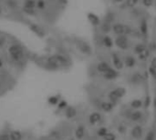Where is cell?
<instances>
[{
    "instance_id": "cell-1",
    "label": "cell",
    "mask_w": 156,
    "mask_h": 140,
    "mask_svg": "<svg viewBox=\"0 0 156 140\" xmlns=\"http://www.w3.org/2000/svg\"><path fill=\"white\" fill-rule=\"evenodd\" d=\"M8 53L10 56V59L13 63H21L25 58V49L19 43L11 44L8 48Z\"/></svg>"
},
{
    "instance_id": "cell-2",
    "label": "cell",
    "mask_w": 156,
    "mask_h": 140,
    "mask_svg": "<svg viewBox=\"0 0 156 140\" xmlns=\"http://www.w3.org/2000/svg\"><path fill=\"white\" fill-rule=\"evenodd\" d=\"M44 67L48 70H51V71H55V70H59L61 67L59 64V61L56 57V55H50L47 56L44 60Z\"/></svg>"
},
{
    "instance_id": "cell-3",
    "label": "cell",
    "mask_w": 156,
    "mask_h": 140,
    "mask_svg": "<svg viewBox=\"0 0 156 140\" xmlns=\"http://www.w3.org/2000/svg\"><path fill=\"white\" fill-rule=\"evenodd\" d=\"M111 30L113 31V33L120 36V35H130L133 32L132 28H130L129 25L121 24V23H115L111 25Z\"/></svg>"
},
{
    "instance_id": "cell-4",
    "label": "cell",
    "mask_w": 156,
    "mask_h": 140,
    "mask_svg": "<svg viewBox=\"0 0 156 140\" xmlns=\"http://www.w3.org/2000/svg\"><path fill=\"white\" fill-rule=\"evenodd\" d=\"M125 94H126V89L122 86H119L110 92L109 98L112 103H114V102H116L117 100H119L121 97H123Z\"/></svg>"
},
{
    "instance_id": "cell-5",
    "label": "cell",
    "mask_w": 156,
    "mask_h": 140,
    "mask_svg": "<svg viewBox=\"0 0 156 140\" xmlns=\"http://www.w3.org/2000/svg\"><path fill=\"white\" fill-rule=\"evenodd\" d=\"M76 47L80 53L86 56H90L92 54V49L89 43H87L84 40H77L76 41Z\"/></svg>"
},
{
    "instance_id": "cell-6",
    "label": "cell",
    "mask_w": 156,
    "mask_h": 140,
    "mask_svg": "<svg viewBox=\"0 0 156 140\" xmlns=\"http://www.w3.org/2000/svg\"><path fill=\"white\" fill-rule=\"evenodd\" d=\"M115 45L121 50H127L129 48V41L125 35H120L116 37Z\"/></svg>"
},
{
    "instance_id": "cell-7",
    "label": "cell",
    "mask_w": 156,
    "mask_h": 140,
    "mask_svg": "<svg viewBox=\"0 0 156 140\" xmlns=\"http://www.w3.org/2000/svg\"><path fill=\"white\" fill-rule=\"evenodd\" d=\"M28 28L33 32L34 34H36L37 36L39 37H44L46 36V30L43 28L41 25L36 23H29L28 24Z\"/></svg>"
},
{
    "instance_id": "cell-8",
    "label": "cell",
    "mask_w": 156,
    "mask_h": 140,
    "mask_svg": "<svg viewBox=\"0 0 156 140\" xmlns=\"http://www.w3.org/2000/svg\"><path fill=\"white\" fill-rule=\"evenodd\" d=\"M56 55V57H57V59L59 61V64L60 65V67H67L70 64V58L68 57L67 55L65 54H62V53H57L55 54Z\"/></svg>"
},
{
    "instance_id": "cell-9",
    "label": "cell",
    "mask_w": 156,
    "mask_h": 140,
    "mask_svg": "<svg viewBox=\"0 0 156 140\" xmlns=\"http://www.w3.org/2000/svg\"><path fill=\"white\" fill-rule=\"evenodd\" d=\"M111 61H112V64H113V67L115 69L117 70H121L124 67V63L123 61L121 59V57L118 56L117 54L113 53L111 56Z\"/></svg>"
},
{
    "instance_id": "cell-10",
    "label": "cell",
    "mask_w": 156,
    "mask_h": 140,
    "mask_svg": "<svg viewBox=\"0 0 156 140\" xmlns=\"http://www.w3.org/2000/svg\"><path fill=\"white\" fill-rule=\"evenodd\" d=\"M103 75V78L107 80H113L115 78H117L118 76H119V72H118V70L115 69V68H112L110 67L108 71H106Z\"/></svg>"
},
{
    "instance_id": "cell-11",
    "label": "cell",
    "mask_w": 156,
    "mask_h": 140,
    "mask_svg": "<svg viewBox=\"0 0 156 140\" xmlns=\"http://www.w3.org/2000/svg\"><path fill=\"white\" fill-rule=\"evenodd\" d=\"M87 17H88L89 22L93 27H99V25H101V19H99V16L94 14V13H91V12L88 13V14H87Z\"/></svg>"
},
{
    "instance_id": "cell-12",
    "label": "cell",
    "mask_w": 156,
    "mask_h": 140,
    "mask_svg": "<svg viewBox=\"0 0 156 140\" xmlns=\"http://www.w3.org/2000/svg\"><path fill=\"white\" fill-rule=\"evenodd\" d=\"M77 116V109L72 106H68L65 108V117L68 119H71Z\"/></svg>"
},
{
    "instance_id": "cell-13",
    "label": "cell",
    "mask_w": 156,
    "mask_h": 140,
    "mask_svg": "<svg viewBox=\"0 0 156 140\" xmlns=\"http://www.w3.org/2000/svg\"><path fill=\"white\" fill-rule=\"evenodd\" d=\"M102 117H101V113H99V112H93L90 115V117H89V121H90V123L91 125H95V124H98L99 122H101V120Z\"/></svg>"
},
{
    "instance_id": "cell-14",
    "label": "cell",
    "mask_w": 156,
    "mask_h": 140,
    "mask_svg": "<svg viewBox=\"0 0 156 140\" xmlns=\"http://www.w3.org/2000/svg\"><path fill=\"white\" fill-rule=\"evenodd\" d=\"M110 67H111L110 66L109 63L105 62V61H101V62H99L98 65H97L96 69H97L98 72L101 73V74H104L106 71H108V70H109Z\"/></svg>"
},
{
    "instance_id": "cell-15",
    "label": "cell",
    "mask_w": 156,
    "mask_h": 140,
    "mask_svg": "<svg viewBox=\"0 0 156 140\" xmlns=\"http://www.w3.org/2000/svg\"><path fill=\"white\" fill-rule=\"evenodd\" d=\"M99 107H101V110L104 111V112H110L114 107V103H112L111 101L110 102L103 101L99 104Z\"/></svg>"
},
{
    "instance_id": "cell-16",
    "label": "cell",
    "mask_w": 156,
    "mask_h": 140,
    "mask_svg": "<svg viewBox=\"0 0 156 140\" xmlns=\"http://www.w3.org/2000/svg\"><path fill=\"white\" fill-rule=\"evenodd\" d=\"M124 66L129 68H133L136 66V59L132 56H128L125 57V60H124Z\"/></svg>"
},
{
    "instance_id": "cell-17",
    "label": "cell",
    "mask_w": 156,
    "mask_h": 140,
    "mask_svg": "<svg viewBox=\"0 0 156 140\" xmlns=\"http://www.w3.org/2000/svg\"><path fill=\"white\" fill-rule=\"evenodd\" d=\"M142 133H143V130L142 128V126H135L132 130V136H133V137H134L136 139H139V138L142 137Z\"/></svg>"
},
{
    "instance_id": "cell-18",
    "label": "cell",
    "mask_w": 156,
    "mask_h": 140,
    "mask_svg": "<svg viewBox=\"0 0 156 140\" xmlns=\"http://www.w3.org/2000/svg\"><path fill=\"white\" fill-rule=\"evenodd\" d=\"M48 8V2L47 0H36V8L37 11L43 12L45 11Z\"/></svg>"
},
{
    "instance_id": "cell-19",
    "label": "cell",
    "mask_w": 156,
    "mask_h": 140,
    "mask_svg": "<svg viewBox=\"0 0 156 140\" xmlns=\"http://www.w3.org/2000/svg\"><path fill=\"white\" fill-rule=\"evenodd\" d=\"M22 12L28 16H37V12L39 11H37V8H27V6H23Z\"/></svg>"
},
{
    "instance_id": "cell-20",
    "label": "cell",
    "mask_w": 156,
    "mask_h": 140,
    "mask_svg": "<svg viewBox=\"0 0 156 140\" xmlns=\"http://www.w3.org/2000/svg\"><path fill=\"white\" fill-rule=\"evenodd\" d=\"M102 44H103V46L105 47H107V48H111L112 46H113V41H112V38L107 35H105L103 37H102Z\"/></svg>"
},
{
    "instance_id": "cell-21",
    "label": "cell",
    "mask_w": 156,
    "mask_h": 140,
    "mask_svg": "<svg viewBox=\"0 0 156 140\" xmlns=\"http://www.w3.org/2000/svg\"><path fill=\"white\" fill-rule=\"evenodd\" d=\"M75 136L78 139H82L85 136V127L84 126H79L75 131Z\"/></svg>"
},
{
    "instance_id": "cell-22",
    "label": "cell",
    "mask_w": 156,
    "mask_h": 140,
    "mask_svg": "<svg viewBox=\"0 0 156 140\" xmlns=\"http://www.w3.org/2000/svg\"><path fill=\"white\" fill-rule=\"evenodd\" d=\"M140 31L141 34L143 36H146L148 33V23L146 21V19H142L140 23Z\"/></svg>"
},
{
    "instance_id": "cell-23",
    "label": "cell",
    "mask_w": 156,
    "mask_h": 140,
    "mask_svg": "<svg viewBox=\"0 0 156 140\" xmlns=\"http://www.w3.org/2000/svg\"><path fill=\"white\" fill-rule=\"evenodd\" d=\"M130 118L134 121V122H138V121H140L142 118V113L141 111H134L130 114Z\"/></svg>"
},
{
    "instance_id": "cell-24",
    "label": "cell",
    "mask_w": 156,
    "mask_h": 140,
    "mask_svg": "<svg viewBox=\"0 0 156 140\" xmlns=\"http://www.w3.org/2000/svg\"><path fill=\"white\" fill-rule=\"evenodd\" d=\"M6 5L11 10H16L18 8V2L17 0H6Z\"/></svg>"
},
{
    "instance_id": "cell-25",
    "label": "cell",
    "mask_w": 156,
    "mask_h": 140,
    "mask_svg": "<svg viewBox=\"0 0 156 140\" xmlns=\"http://www.w3.org/2000/svg\"><path fill=\"white\" fill-rule=\"evenodd\" d=\"M10 140H21L22 139V133L18 130H14L12 131L10 134Z\"/></svg>"
},
{
    "instance_id": "cell-26",
    "label": "cell",
    "mask_w": 156,
    "mask_h": 140,
    "mask_svg": "<svg viewBox=\"0 0 156 140\" xmlns=\"http://www.w3.org/2000/svg\"><path fill=\"white\" fill-rule=\"evenodd\" d=\"M99 25H101V31L103 32L104 34L109 33V32L111 30V25L108 21H104L102 24H101Z\"/></svg>"
},
{
    "instance_id": "cell-27",
    "label": "cell",
    "mask_w": 156,
    "mask_h": 140,
    "mask_svg": "<svg viewBox=\"0 0 156 140\" xmlns=\"http://www.w3.org/2000/svg\"><path fill=\"white\" fill-rule=\"evenodd\" d=\"M48 102L49 105H52V106H57L59 102V95H51L49 97L48 99Z\"/></svg>"
},
{
    "instance_id": "cell-28",
    "label": "cell",
    "mask_w": 156,
    "mask_h": 140,
    "mask_svg": "<svg viewBox=\"0 0 156 140\" xmlns=\"http://www.w3.org/2000/svg\"><path fill=\"white\" fill-rule=\"evenodd\" d=\"M145 49H146V47H145L144 44H137L134 47V53L139 55L142 52V51H144Z\"/></svg>"
},
{
    "instance_id": "cell-29",
    "label": "cell",
    "mask_w": 156,
    "mask_h": 140,
    "mask_svg": "<svg viewBox=\"0 0 156 140\" xmlns=\"http://www.w3.org/2000/svg\"><path fill=\"white\" fill-rule=\"evenodd\" d=\"M130 106L134 109H138V108L142 106V101L141 99H133L130 102Z\"/></svg>"
},
{
    "instance_id": "cell-30",
    "label": "cell",
    "mask_w": 156,
    "mask_h": 140,
    "mask_svg": "<svg viewBox=\"0 0 156 140\" xmlns=\"http://www.w3.org/2000/svg\"><path fill=\"white\" fill-rule=\"evenodd\" d=\"M23 6L30 8H36V0H24Z\"/></svg>"
},
{
    "instance_id": "cell-31",
    "label": "cell",
    "mask_w": 156,
    "mask_h": 140,
    "mask_svg": "<svg viewBox=\"0 0 156 140\" xmlns=\"http://www.w3.org/2000/svg\"><path fill=\"white\" fill-rule=\"evenodd\" d=\"M142 80V75H140L139 73H136L132 76V82L133 84H138Z\"/></svg>"
},
{
    "instance_id": "cell-32",
    "label": "cell",
    "mask_w": 156,
    "mask_h": 140,
    "mask_svg": "<svg viewBox=\"0 0 156 140\" xmlns=\"http://www.w3.org/2000/svg\"><path fill=\"white\" fill-rule=\"evenodd\" d=\"M139 3V0H126L125 1V5L128 8H133L137 4Z\"/></svg>"
},
{
    "instance_id": "cell-33",
    "label": "cell",
    "mask_w": 156,
    "mask_h": 140,
    "mask_svg": "<svg viewBox=\"0 0 156 140\" xmlns=\"http://www.w3.org/2000/svg\"><path fill=\"white\" fill-rule=\"evenodd\" d=\"M138 56H139L140 60H146L148 58V56H149V51H148V49L146 48L144 51H142V52L141 54H139Z\"/></svg>"
},
{
    "instance_id": "cell-34",
    "label": "cell",
    "mask_w": 156,
    "mask_h": 140,
    "mask_svg": "<svg viewBox=\"0 0 156 140\" xmlns=\"http://www.w3.org/2000/svg\"><path fill=\"white\" fill-rule=\"evenodd\" d=\"M67 106H68V103L66 100H59V104H58L59 109H65Z\"/></svg>"
},
{
    "instance_id": "cell-35",
    "label": "cell",
    "mask_w": 156,
    "mask_h": 140,
    "mask_svg": "<svg viewBox=\"0 0 156 140\" xmlns=\"http://www.w3.org/2000/svg\"><path fill=\"white\" fill-rule=\"evenodd\" d=\"M103 139L104 140H116V136L112 133H107L103 137Z\"/></svg>"
},
{
    "instance_id": "cell-36",
    "label": "cell",
    "mask_w": 156,
    "mask_h": 140,
    "mask_svg": "<svg viewBox=\"0 0 156 140\" xmlns=\"http://www.w3.org/2000/svg\"><path fill=\"white\" fill-rule=\"evenodd\" d=\"M107 133H108V130H107L106 127H101V128L98 130V135L99 137H103Z\"/></svg>"
},
{
    "instance_id": "cell-37",
    "label": "cell",
    "mask_w": 156,
    "mask_h": 140,
    "mask_svg": "<svg viewBox=\"0 0 156 140\" xmlns=\"http://www.w3.org/2000/svg\"><path fill=\"white\" fill-rule=\"evenodd\" d=\"M7 44V38L4 36H0V49L4 48V47Z\"/></svg>"
},
{
    "instance_id": "cell-38",
    "label": "cell",
    "mask_w": 156,
    "mask_h": 140,
    "mask_svg": "<svg viewBox=\"0 0 156 140\" xmlns=\"http://www.w3.org/2000/svg\"><path fill=\"white\" fill-rule=\"evenodd\" d=\"M142 5L146 8H151L153 5V0H142Z\"/></svg>"
},
{
    "instance_id": "cell-39",
    "label": "cell",
    "mask_w": 156,
    "mask_h": 140,
    "mask_svg": "<svg viewBox=\"0 0 156 140\" xmlns=\"http://www.w3.org/2000/svg\"><path fill=\"white\" fill-rule=\"evenodd\" d=\"M58 2V5L61 8H65V6L68 4V0H56Z\"/></svg>"
},
{
    "instance_id": "cell-40",
    "label": "cell",
    "mask_w": 156,
    "mask_h": 140,
    "mask_svg": "<svg viewBox=\"0 0 156 140\" xmlns=\"http://www.w3.org/2000/svg\"><path fill=\"white\" fill-rule=\"evenodd\" d=\"M145 140H155V135H154V133L153 131L151 132H149L147 134V136L145 137Z\"/></svg>"
},
{
    "instance_id": "cell-41",
    "label": "cell",
    "mask_w": 156,
    "mask_h": 140,
    "mask_svg": "<svg viewBox=\"0 0 156 140\" xmlns=\"http://www.w3.org/2000/svg\"><path fill=\"white\" fill-rule=\"evenodd\" d=\"M0 140H10L9 134H1L0 135Z\"/></svg>"
},
{
    "instance_id": "cell-42",
    "label": "cell",
    "mask_w": 156,
    "mask_h": 140,
    "mask_svg": "<svg viewBox=\"0 0 156 140\" xmlns=\"http://www.w3.org/2000/svg\"><path fill=\"white\" fill-rule=\"evenodd\" d=\"M151 67H153L154 69H156V56L153 57V58L152 59V62H151Z\"/></svg>"
},
{
    "instance_id": "cell-43",
    "label": "cell",
    "mask_w": 156,
    "mask_h": 140,
    "mask_svg": "<svg viewBox=\"0 0 156 140\" xmlns=\"http://www.w3.org/2000/svg\"><path fill=\"white\" fill-rule=\"evenodd\" d=\"M4 64H5V61H4V59L2 58L1 56H0V68H2V67H4Z\"/></svg>"
},
{
    "instance_id": "cell-44",
    "label": "cell",
    "mask_w": 156,
    "mask_h": 140,
    "mask_svg": "<svg viewBox=\"0 0 156 140\" xmlns=\"http://www.w3.org/2000/svg\"><path fill=\"white\" fill-rule=\"evenodd\" d=\"M119 132H121V133H124V132H125V127L122 126H121L119 127Z\"/></svg>"
},
{
    "instance_id": "cell-45",
    "label": "cell",
    "mask_w": 156,
    "mask_h": 140,
    "mask_svg": "<svg viewBox=\"0 0 156 140\" xmlns=\"http://www.w3.org/2000/svg\"><path fill=\"white\" fill-rule=\"evenodd\" d=\"M3 12H4V10H3V6H2L1 4H0V16H2Z\"/></svg>"
},
{
    "instance_id": "cell-46",
    "label": "cell",
    "mask_w": 156,
    "mask_h": 140,
    "mask_svg": "<svg viewBox=\"0 0 156 140\" xmlns=\"http://www.w3.org/2000/svg\"><path fill=\"white\" fill-rule=\"evenodd\" d=\"M113 1H114L115 3H121L123 0H113Z\"/></svg>"
},
{
    "instance_id": "cell-47",
    "label": "cell",
    "mask_w": 156,
    "mask_h": 140,
    "mask_svg": "<svg viewBox=\"0 0 156 140\" xmlns=\"http://www.w3.org/2000/svg\"><path fill=\"white\" fill-rule=\"evenodd\" d=\"M2 86H3V83H2V81H1V80H0V91H1Z\"/></svg>"
},
{
    "instance_id": "cell-48",
    "label": "cell",
    "mask_w": 156,
    "mask_h": 140,
    "mask_svg": "<svg viewBox=\"0 0 156 140\" xmlns=\"http://www.w3.org/2000/svg\"><path fill=\"white\" fill-rule=\"evenodd\" d=\"M48 1H50V2H55L56 0H48Z\"/></svg>"
},
{
    "instance_id": "cell-49",
    "label": "cell",
    "mask_w": 156,
    "mask_h": 140,
    "mask_svg": "<svg viewBox=\"0 0 156 140\" xmlns=\"http://www.w3.org/2000/svg\"><path fill=\"white\" fill-rule=\"evenodd\" d=\"M154 78H155V80H156V75H154Z\"/></svg>"
},
{
    "instance_id": "cell-50",
    "label": "cell",
    "mask_w": 156,
    "mask_h": 140,
    "mask_svg": "<svg viewBox=\"0 0 156 140\" xmlns=\"http://www.w3.org/2000/svg\"><path fill=\"white\" fill-rule=\"evenodd\" d=\"M70 140H73V139H70Z\"/></svg>"
}]
</instances>
